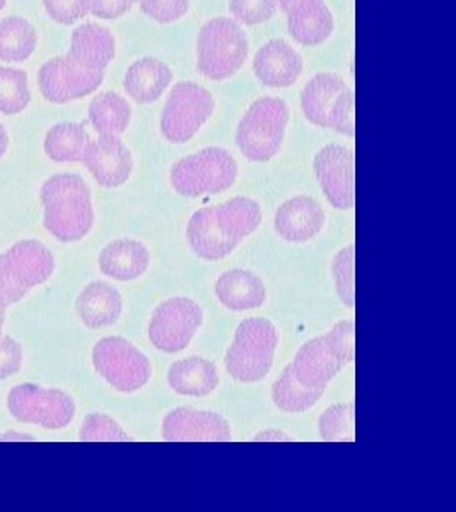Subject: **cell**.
Segmentation results:
<instances>
[{
    "instance_id": "obj_19",
    "label": "cell",
    "mask_w": 456,
    "mask_h": 512,
    "mask_svg": "<svg viewBox=\"0 0 456 512\" xmlns=\"http://www.w3.org/2000/svg\"><path fill=\"white\" fill-rule=\"evenodd\" d=\"M117 55L112 31L96 23H84L72 31L69 59L84 69L105 72Z\"/></svg>"
},
{
    "instance_id": "obj_32",
    "label": "cell",
    "mask_w": 456,
    "mask_h": 512,
    "mask_svg": "<svg viewBox=\"0 0 456 512\" xmlns=\"http://www.w3.org/2000/svg\"><path fill=\"white\" fill-rule=\"evenodd\" d=\"M354 405L337 403L328 407L318 420V431L323 441L330 443H347L354 441Z\"/></svg>"
},
{
    "instance_id": "obj_15",
    "label": "cell",
    "mask_w": 456,
    "mask_h": 512,
    "mask_svg": "<svg viewBox=\"0 0 456 512\" xmlns=\"http://www.w3.org/2000/svg\"><path fill=\"white\" fill-rule=\"evenodd\" d=\"M82 163L103 188L122 187L134 169L132 152L118 135H100L96 140H89Z\"/></svg>"
},
{
    "instance_id": "obj_27",
    "label": "cell",
    "mask_w": 456,
    "mask_h": 512,
    "mask_svg": "<svg viewBox=\"0 0 456 512\" xmlns=\"http://www.w3.org/2000/svg\"><path fill=\"white\" fill-rule=\"evenodd\" d=\"M89 140L84 123L62 122L48 130L43 149L53 163H82Z\"/></svg>"
},
{
    "instance_id": "obj_33",
    "label": "cell",
    "mask_w": 456,
    "mask_h": 512,
    "mask_svg": "<svg viewBox=\"0 0 456 512\" xmlns=\"http://www.w3.org/2000/svg\"><path fill=\"white\" fill-rule=\"evenodd\" d=\"M335 287L340 301L347 308L356 306V248L354 245L345 246L335 255L332 262Z\"/></svg>"
},
{
    "instance_id": "obj_44",
    "label": "cell",
    "mask_w": 456,
    "mask_h": 512,
    "mask_svg": "<svg viewBox=\"0 0 456 512\" xmlns=\"http://www.w3.org/2000/svg\"><path fill=\"white\" fill-rule=\"evenodd\" d=\"M301 2H304V0H277V4H279V7H281L282 11L289 12L293 7L298 6V4H301Z\"/></svg>"
},
{
    "instance_id": "obj_14",
    "label": "cell",
    "mask_w": 456,
    "mask_h": 512,
    "mask_svg": "<svg viewBox=\"0 0 456 512\" xmlns=\"http://www.w3.org/2000/svg\"><path fill=\"white\" fill-rule=\"evenodd\" d=\"M161 436L166 443H228L231 427L216 412L175 408L164 415Z\"/></svg>"
},
{
    "instance_id": "obj_41",
    "label": "cell",
    "mask_w": 456,
    "mask_h": 512,
    "mask_svg": "<svg viewBox=\"0 0 456 512\" xmlns=\"http://www.w3.org/2000/svg\"><path fill=\"white\" fill-rule=\"evenodd\" d=\"M134 4L135 0H88V9L94 18L113 21L125 16Z\"/></svg>"
},
{
    "instance_id": "obj_46",
    "label": "cell",
    "mask_w": 456,
    "mask_h": 512,
    "mask_svg": "<svg viewBox=\"0 0 456 512\" xmlns=\"http://www.w3.org/2000/svg\"><path fill=\"white\" fill-rule=\"evenodd\" d=\"M6 7V0H0V11Z\"/></svg>"
},
{
    "instance_id": "obj_42",
    "label": "cell",
    "mask_w": 456,
    "mask_h": 512,
    "mask_svg": "<svg viewBox=\"0 0 456 512\" xmlns=\"http://www.w3.org/2000/svg\"><path fill=\"white\" fill-rule=\"evenodd\" d=\"M253 441L257 443H284V441H293L291 437L284 434V432L277 431V429H269V431L258 432L257 436L253 437Z\"/></svg>"
},
{
    "instance_id": "obj_9",
    "label": "cell",
    "mask_w": 456,
    "mask_h": 512,
    "mask_svg": "<svg viewBox=\"0 0 456 512\" xmlns=\"http://www.w3.org/2000/svg\"><path fill=\"white\" fill-rule=\"evenodd\" d=\"M9 414L21 424L62 431L76 417V403L69 393L26 383L14 386L7 395Z\"/></svg>"
},
{
    "instance_id": "obj_34",
    "label": "cell",
    "mask_w": 456,
    "mask_h": 512,
    "mask_svg": "<svg viewBox=\"0 0 456 512\" xmlns=\"http://www.w3.org/2000/svg\"><path fill=\"white\" fill-rule=\"evenodd\" d=\"M79 439L82 443H129V434L110 415L89 414L82 422Z\"/></svg>"
},
{
    "instance_id": "obj_24",
    "label": "cell",
    "mask_w": 456,
    "mask_h": 512,
    "mask_svg": "<svg viewBox=\"0 0 456 512\" xmlns=\"http://www.w3.org/2000/svg\"><path fill=\"white\" fill-rule=\"evenodd\" d=\"M151 255L146 245L135 239H117L100 253V270L110 279L130 282L146 274Z\"/></svg>"
},
{
    "instance_id": "obj_38",
    "label": "cell",
    "mask_w": 456,
    "mask_h": 512,
    "mask_svg": "<svg viewBox=\"0 0 456 512\" xmlns=\"http://www.w3.org/2000/svg\"><path fill=\"white\" fill-rule=\"evenodd\" d=\"M48 16L55 23L71 26L88 16V0H43Z\"/></svg>"
},
{
    "instance_id": "obj_26",
    "label": "cell",
    "mask_w": 456,
    "mask_h": 512,
    "mask_svg": "<svg viewBox=\"0 0 456 512\" xmlns=\"http://www.w3.org/2000/svg\"><path fill=\"white\" fill-rule=\"evenodd\" d=\"M345 89L344 79L332 72H320L311 77L301 91V110L306 120L315 127L327 128L328 113Z\"/></svg>"
},
{
    "instance_id": "obj_43",
    "label": "cell",
    "mask_w": 456,
    "mask_h": 512,
    "mask_svg": "<svg viewBox=\"0 0 456 512\" xmlns=\"http://www.w3.org/2000/svg\"><path fill=\"white\" fill-rule=\"evenodd\" d=\"M7 147H9V135H7L6 127L0 123V159L6 156Z\"/></svg>"
},
{
    "instance_id": "obj_11",
    "label": "cell",
    "mask_w": 456,
    "mask_h": 512,
    "mask_svg": "<svg viewBox=\"0 0 456 512\" xmlns=\"http://www.w3.org/2000/svg\"><path fill=\"white\" fill-rule=\"evenodd\" d=\"M204 321V311L190 297H171L154 309L149 321V340L166 354L187 349Z\"/></svg>"
},
{
    "instance_id": "obj_30",
    "label": "cell",
    "mask_w": 456,
    "mask_h": 512,
    "mask_svg": "<svg viewBox=\"0 0 456 512\" xmlns=\"http://www.w3.org/2000/svg\"><path fill=\"white\" fill-rule=\"evenodd\" d=\"M323 390H310L294 378L291 364L282 371L281 378L272 386V400L275 407L286 414H303L320 402Z\"/></svg>"
},
{
    "instance_id": "obj_40",
    "label": "cell",
    "mask_w": 456,
    "mask_h": 512,
    "mask_svg": "<svg viewBox=\"0 0 456 512\" xmlns=\"http://www.w3.org/2000/svg\"><path fill=\"white\" fill-rule=\"evenodd\" d=\"M28 292L30 291L19 284L11 268L7 267L4 258L0 256V303L9 308L28 296Z\"/></svg>"
},
{
    "instance_id": "obj_13",
    "label": "cell",
    "mask_w": 456,
    "mask_h": 512,
    "mask_svg": "<svg viewBox=\"0 0 456 512\" xmlns=\"http://www.w3.org/2000/svg\"><path fill=\"white\" fill-rule=\"evenodd\" d=\"M316 180L328 204L334 209H354L356 204V159L354 151L340 144H328L316 152L313 161Z\"/></svg>"
},
{
    "instance_id": "obj_3",
    "label": "cell",
    "mask_w": 456,
    "mask_h": 512,
    "mask_svg": "<svg viewBox=\"0 0 456 512\" xmlns=\"http://www.w3.org/2000/svg\"><path fill=\"white\" fill-rule=\"evenodd\" d=\"M356 357V325L339 321L320 337L301 345L291 362L294 378L310 390H327L335 376Z\"/></svg>"
},
{
    "instance_id": "obj_28",
    "label": "cell",
    "mask_w": 456,
    "mask_h": 512,
    "mask_svg": "<svg viewBox=\"0 0 456 512\" xmlns=\"http://www.w3.org/2000/svg\"><path fill=\"white\" fill-rule=\"evenodd\" d=\"M88 117L98 134L122 135L132 120V108L120 94L106 91L91 99Z\"/></svg>"
},
{
    "instance_id": "obj_6",
    "label": "cell",
    "mask_w": 456,
    "mask_h": 512,
    "mask_svg": "<svg viewBox=\"0 0 456 512\" xmlns=\"http://www.w3.org/2000/svg\"><path fill=\"white\" fill-rule=\"evenodd\" d=\"M238 180V164L223 147H205L173 164L171 187L187 198L219 195Z\"/></svg>"
},
{
    "instance_id": "obj_20",
    "label": "cell",
    "mask_w": 456,
    "mask_h": 512,
    "mask_svg": "<svg viewBox=\"0 0 456 512\" xmlns=\"http://www.w3.org/2000/svg\"><path fill=\"white\" fill-rule=\"evenodd\" d=\"M334 14L325 0H304L287 12V31L304 47L322 45L334 33Z\"/></svg>"
},
{
    "instance_id": "obj_22",
    "label": "cell",
    "mask_w": 456,
    "mask_h": 512,
    "mask_svg": "<svg viewBox=\"0 0 456 512\" xmlns=\"http://www.w3.org/2000/svg\"><path fill=\"white\" fill-rule=\"evenodd\" d=\"M76 311L82 325L91 330L112 326L120 320L123 299L115 287L106 282H93L77 296Z\"/></svg>"
},
{
    "instance_id": "obj_18",
    "label": "cell",
    "mask_w": 456,
    "mask_h": 512,
    "mask_svg": "<svg viewBox=\"0 0 456 512\" xmlns=\"http://www.w3.org/2000/svg\"><path fill=\"white\" fill-rule=\"evenodd\" d=\"M7 267L28 291L45 284L55 274V256L47 246L36 239L18 241L2 253Z\"/></svg>"
},
{
    "instance_id": "obj_37",
    "label": "cell",
    "mask_w": 456,
    "mask_h": 512,
    "mask_svg": "<svg viewBox=\"0 0 456 512\" xmlns=\"http://www.w3.org/2000/svg\"><path fill=\"white\" fill-rule=\"evenodd\" d=\"M147 18L159 24L180 21L188 12L190 0H135Z\"/></svg>"
},
{
    "instance_id": "obj_39",
    "label": "cell",
    "mask_w": 456,
    "mask_h": 512,
    "mask_svg": "<svg viewBox=\"0 0 456 512\" xmlns=\"http://www.w3.org/2000/svg\"><path fill=\"white\" fill-rule=\"evenodd\" d=\"M23 366V347L12 337H0V381L19 373Z\"/></svg>"
},
{
    "instance_id": "obj_7",
    "label": "cell",
    "mask_w": 456,
    "mask_h": 512,
    "mask_svg": "<svg viewBox=\"0 0 456 512\" xmlns=\"http://www.w3.org/2000/svg\"><path fill=\"white\" fill-rule=\"evenodd\" d=\"M250 47L245 31L231 18H214L200 28L197 67L211 81H226L238 74Z\"/></svg>"
},
{
    "instance_id": "obj_25",
    "label": "cell",
    "mask_w": 456,
    "mask_h": 512,
    "mask_svg": "<svg viewBox=\"0 0 456 512\" xmlns=\"http://www.w3.org/2000/svg\"><path fill=\"white\" fill-rule=\"evenodd\" d=\"M219 381L221 378L216 364L197 355L176 361L175 364H171L168 371V384L171 390L182 396L202 398L211 395L219 386Z\"/></svg>"
},
{
    "instance_id": "obj_35",
    "label": "cell",
    "mask_w": 456,
    "mask_h": 512,
    "mask_svg": "<svg viewBox=\"0 0 456 512\" xmlns=\"http://www.w3.org/2000/svg\"><path fill=\"white\" fill-rule=\"evenodd\" d=\"M277 0H229V12L238 24L258 26L267 23L277 12Z\"/></svg>"
},
{
    "instance_id": "obj_31",
    "label": "cell",
    "mask_w": 456,
    "mask_h": 512,
    "mask_svg": "<svg viewBox=\"0 0 456 512\" xmlns=\"http://www.w3.org/2000/svg\"><path fill=\"white\" fill-rule=\"evenodd\" d=\"M31 103L30 79L23 69L0 67V115L23 113Z\"/></svg>"
},
{
    "instance_id": "obj_29",
    "label": "cell",
    "mask_w": 456,
    "mask_h": 512,
    "mask_svg": "<svg viewBox=\"0 0 456 512\" xmlns=\"http://www.w3.org/2000/svg\"><path fill=\"white\" fill-rule=\"evenodd\" d=\"M35 26L21 16L0 19V62L21 64L35 53Z\"/></svg>"
},
{
    "instance_id": "obj_2",
    "label": "cell",
    "mask_w": 456,
    "mask_h": 512,
    "mask_svg": "<svg viewBox=\"0 0 456 512\" xmlns=\"http://www.w3.org/2000/svg\"><path fill=\"white\" fill-rule=\"evenodd\" d=\"M43 226L62 243L86 238L94 224L93 202L88 183L74 173L48 178L40 190Z\"/></svg>"
},
{
    "instance_id": "obj_36",
    "label": "cell",
    "mask_w": 456,
    "mask_h": 512,
    "mask_svg": "<svg viewBox=\"0 0 456 512\" xmlns=\"http://www.w3.org/2000/svg\"><path fill=\"white\" fill-rule=\"evenodd\" d=\"M356 106H354V93L345 89L335 99L332 110L328 113V127L339 132V134L354 139L356 135Z\"/></svg>"
},
{
    "instance_id": "obj_16",
    "label": "cell",
    "mask_w": 456,
    "mask_h": 512,
    "mask_svg": "<svg viewBox=\"0 0 456 512\" xmlns=\"http://www.w3.org/2000/svg\"><path fill=\"white\" fill-rule=\"evenodd\" d=\"M323 226L325 212L322 205L306 195L289 198L275 212V233L289 243L311 241L322 233Z\"/></svg>"
},
{
    "instance_id": "obj_45",
    "label": "cell",
    "mask_w": 456,
    "mask_h": 512,
    "mask_svg": "<svg viewBox=\"0 0 456 512\" xmlns=\"http://www.w3.org/2000/svg\"><path fill=\"white\" fill-rule=\"evenodd\" d=\"M6 306L0 303V337H2V328H4V323H6Z\"/></svg>"
},
{
    "instance_id": "obj_1",
    "label": "cell",
    "mask_w": 456,
    "mask_h": 512,
    "mask_svg": "<svg viewBox=\"0 0 456 512\" xmlns=\"http://www.w3.org/2000/svg\"><path fill=\"white\" fill-rule=\"evenodd\" d=\"M260 222L262 209L258 202L250 197H234L226 204L199 209L190 217L188 245L202 260L219 262L255 233Z\"/></svg>"
},
{
    "instance_id": "obj_12",
    "label": "cell",
    "mask_w": 456,
    "mask_h": 512,
    "mask_svg": "<svg viewBox=\"0 0 456 512\" xmlns=\"http://www.w3.org/2000/svg\"><path fill=\"white\" fill-rule=\"evenodd\" d=\"M103 79L105 72L84 69L65 55L41 65L38 72V88L48 103L67 105L93 94L100 88Z\"/></svg>"
},
{
    "instance_id": "obj_4",
    "label": "cell",
    "mask_w": 456,
    "mask_h": 512,
    "mask_svg": "<svg viewBox=\"0 0 456 512\" xmlns=\"http://www.w3.org/2000/svg\"><path fill=\"white\" fill-rule=\"evenodd\" d=\"M279 333L267 318L241 321L226 352V369L238 383L252 384L267 378L274 366Z\"/></svg>"
},
{
    "instance_id": "obj_10",
    "label": "cell",
    "mask_w": 456,
    "mask_h": 512,
    "mask_svg": "<svg viewBox=\"0 0 456 512\" xmlns=\"http://www.w3.org/2000/svg\"><path fill=\"white\" fill-rule=\"evenodd\" d=\"M91 357L96 373L118 393H135L151 379V362L127 338H101Z\"/></svg>"
},
{
    "instance_id": "obj_17",
    "label": "cell",
    "mask_w": 456,
    "mask_h": 512,
    "mask_svg": "<svg viewBox=\"0 0 456 512\" xmlns=\"http://www.w3.org/2000/svg\"><path fill=\"white\" fill-rule=\"evenodd\" d=\"M253 72L267 88H291L303 72V57L287 41L270 40L255 55Z\"/></svg>"
},
{
    "instance_id": "obj_23",
    "label": "cell",
    "mask_w": 456,
    "mask_h": 512,
    "mask_svg": "<svg viewBox=\"0 0 456 512\" xmlns=\"http://www.w3.org/2000/svg\"><path fill=\"white\" fill-rule=\"evenodd\" d=\"M171 81L173 72L168 65L154 57H144L135 60L125 72L123 89L135 103L149 105L163 96Z\"/></svg>"
},
{
    "instance_id": "obj_8",
    "label": "cell",
    "mask_w": 456,
    "mask_h": 512,
    "mask_svg": "<svg viewBox=\"0 0 456 512\" xmlns=\"http://www.w3.org/2000/svg\"><path fill=\"white\" fill-rule=\"evenodd\" d=\"M216 101L211 91L192 81L176 82L161 113V134L171 144H185L212 117Z\"/></svg>"
},
{
    "instance_id": "obj_5",
    "label": "cell",
    "mask_w": 456,
    "mask_h": 512,
    "mask_svg": "<svg viewBox=\"0 0 456 512\" xmlns=\"http://www.w3.org/2000/svg\"><path fill=\"white\" fill-rule=\"evenodd\" d=\"M289 123V108L284 99L253 101L236 128V146L252 163H267L281 151Z\"/></svg>"
},
{
    "instance_id": "obj_21",
    "label": "cell",
    "mask_w": 456,
    "mask_h": 512,
    "mask_svg": "<svg viewBox=\"0 0 456 512\" xmlns=\"http://www.w3.org/2000/svg\"><path fill=\"white\" fill-rule=\"evenodd\" d=\"M214 292L219 303L231 311H252L267 301V287L257 274L243 268L224 272L216 280Z\"/></svg>"
}]
</instances>
